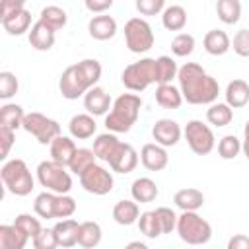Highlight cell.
<instances>
[{
	"label": "cell",
	"mask_w": 249,
	"mask_h": 249,
	"mask_svg": "<svg viewBox=\"0 0 249 249\" xmlns=\"http://www.w3.org/2000/svg\"><path fill=\"white\" fill-rule=\"evenodd\" d=\"M58 89L62 93L64 99H78L82 95H86L89 91V88L86 86V82L82 80L76 64L68 66L62 74H60V80H58Z\"/></svg>",
	"instance_id": "obj_11"
},
{
	"label": "cell",
	"mask_w": 249,
	"mask_h": 249,
	"mask_svg": "<svg viewBox=\"0 0 249 249\" xmlns=\"http://www.w3.org/2000/svg\"><path fill=\"white\" fill-rule=\"evenodd\" d=\"M241 152V140L235 134H226L218 142V154L222 160H235Z\"/></svg>",
	"instance_id": "obj_41"
},
{
	"label": "cell",
	"mask_w": 249,
	"mask_h": 249,
	"mask_svg": "<svg viewBox=\"0 0 249 249\" xmlns=\"http://www.w3.org/2000/svg\"><path fill=\"white\" fill-rule=\"evenodd\" d=\"M233 119V109L228 103H212L206 109V121L214 126H228Z\"/></svg>",
	"instance_id": "obj_36"
},
{
	"label": "cell",
	"mask_w": 249,
	"mask_h": 249,
	"mask_svg": "<svg viewBox=\"0 0 249 249\" xmlns=\"http://www.w3.org/2000/svg\"><path fill=\"white\" fill-rule=\"evenodd\" d=\"M101 237H103V231H101V226L97 222H82L80 224V237H78V245H82L84 249H93L101 243Z\"/></svg>",
	"instance_id": "obj_31"
},
{
	"label": "cell",
	"mask_w": 249,
	"mask_h": 249,
	"mask_svg": "<svg viewBox=\"0 0 249 249\" xmlns=\"http://www.w3.org/2000/svg\"><path fill=\"white\" fill-rule=\"evenodd\" d=\"M156 214H158V220H160V226H161V233H171L175 228H177V214L167 208V206H160L156 208Z\"/></svg>",
	"instance_id": "obj_46"
},
{
	"label": "cell",
	"mask_w": 249,
	"mask_h": 249,
	"mask_svg": "<svg viewBox=\"0 0 249 249\" xmlns=\"http://www.w3.org/2000/svg\"><path fill=\"white\" fill-rule=\"evenodd\" d=\"M14 224H16L29 239H35V237L41 233V230H43L39 218H35V216H31V214H18L16 220H14Z\"/></svg>",
	"instance_id": "obj_42"
},
{
	"label": "cell",
	"mask_w": 249,
	"mask_h": 249,
	"mask_svg": "<svg viewBox=\"0 0 249 249\" xmlns=\"http://www.w3.org/2000/svg\"><path fill=\"white\" fill-rule=\"evenodd\" d=\"M29 25H31V14L25 8L6 19H2V27L10 35H23L25 31H29Z\"/></svg>",
	"instance_id": "obj_32"
},
{
	"label": "cell",
	"mask_w": 249,
	"mask_h": 249,
	"mask_svg": "<svg viewBox=\"0 0 249 249\" xmlns=\"http://www.w3.org/2000/svg\"><path fill=\"white\" fill-rule=\"evenodd\" d=\"M233 53L247 58L249 56V29H239L235 35H233Z\"/></svg>",
	"instance_id": "obj_48"
},
{
	"label": "cell",
	"mask_w": 249,
	"mask_h": 249,
	"mask_svg": "<svg viewBox=\"0 0 249 249\" xmlns=\"http://www.w3.org/2000/svg\"><path fill=\"white\" fill-rule=\"evenodd\" d=\"M124 249H150V247L146 243H142V241H130V243L124 245Z\"/></svg>",
	"instance_id": "obj_54"
},
{
	"label": "cell",
	"mask_w": 249,
	"mask_h": 249,
	"mask_svg": "<svg viewBox=\"0 0 249 249\" xmlns=\"http://www.w3.org/2000/svg\"><path fill=\"white\" fill-rule=\"evenodd\" d=\"M185 140L189 144V148L196 154V156H206L214 150V144H216V138H214V132L208 124H204L202 121H189L185 130Z\"/></svg>",
	"instance_id": "obj_9"
},
{
	"label": "cell",
	"mask_w": 249,
	"mask_h": 249,
	"mask_svg": "<svg viewBox=\"0 0 249 249\" xmlns=\"http://www.w3.org/2000/svg\"><path fill=\"white\" fill-rule=\"evenodd\" d=\"M19 89V82L16 78V74L12 72H0V97L2 99H10L18 93Z\"/></svg>",
	"instance_id": "obj_45"
},
{
	"label": "cell",
	"mask_w": 249,
	"mask_h": 249,
	"mask_svg": "<svg viewBox=\"0 0 249 249\" xmlns=\"http://www.w3.org/2000/svg\"><path fill=\"white\" fill-rule=\"evenodd\" d=\"M53 231L56 235L58 247H74L78 243V237H80V224L72 218L60 220L53 226Z\"/></svg>",
	"instance_id": "obj_18"
},
{
	"label": "cell",
	"mask_w": 249,
	"mask_h": 249,
	"mask_svg": "<svg viewBox=\"0 0 249 249\" xmlns=\"http://www.w3.org/2000/svg\"><path fill=\"white\" fill-rule=\"evenodd\" d=\"M226 249H249V237L243 233H235L228 239V247Z\"/></svg>",
	"instance_id": "obj_53"
},
{
	"label": "cell",
	"mask_w": 249,
	"mask_h": 249,
	"mask_svg": "<svg viewBox=\"0 0 249 249\" xmlns=\"http://www.w3.org/2000/svg\"><path fill=\"white\" fill-rule=\"evenodd\" d=\"M158 185L150 179V177H138L134 179L132 187H130V195H132V200L144 204V202H152L156 200L158 196Z\"/></svg>",
	"instance_id": "obj_26"
},
{
	"label": "cell",
	"mask_w": 249,
	"mask_h": 249,
	"mask_svg": "<svg viewBox=\"0 0 249 249\" xmlns=\"http://www.w3.org/2000/svg\"><path fill=\"white\" fill-rule=\"evenodd\" d=\"M140 161L148 171H161L169 163L167 150L156 142H148L140 150Z\"/></svg>",
	"instance_id": "obj_14"
},
{
	"label": "cell",
	"mask_w": 249,
	"mask_h": 249,
	"mask_svg": "<svg viewBox=\"0 0 249 249\" xmlns=\"http://www.w3.org/2000/svg\"><path fill=\"white\" fill-rule=\"evenodd\" d=\"M121 82L130 91H144L150 84H158L156 58H140L138 62L128 64L121 74Z\"/></svg>",
	"instance_id": "obj_6"
},
{
	"label": "cell",
	"mask_w": 249,
	"mask_h": 249,
	"mask_svg": "<svg viewBox=\"0 0 249 249\" xmlns=\"http://www.w3.org/2000/svg\"><path fill=\"white\" fill-rule=\"evenodd\" d=\"M241 152H243L245 158L249 160V140H243V144H241Z\"/></svg>",
	"instance_id": "obj_55"
},
{
	"label": "cell",
	"mask_w": 249,
	"mask_h": 249,
	"mask_svg": "<svg viewBox=\"0 0 249 249\" xmlns=\"http://www.w3.org/2000/svg\"><path fill=\"white\" fill-rule=\"evenodd\" d=\"M113 175L111 171H107L103 165H91L88 171H84L80 175V185L84 187V191L91 193V195H97V196H103L107 193L113 191Z\"/></svg>",
	"instance_id": "obj_10"
},
{
	"label": "cell",
	"mask_w": 249,
	"mask_h": 249,
	"mask_svg": "<svg viewBox=\"0 0 249 249\" xmlns=\"http://www.w3.org/2000/svg\"><path fill=\"white\" fill-rule=\"evenodd\" d=\"M33 247L35 249H56L58 247V241H56V235L53 231V228H43L41 233L33 239Z\"/></svg>",
	"instance_id": "obj_47"
},
{
	"label": "cell",
	"mask_w": 249,
	"mask_h": 249,
	"mask_svg": "<svg viewBox=\"0 0 249 249\" xmlns=\"http://www.w3.org/2000/svg\"><path fill=\"white\" fill-rule=\"evenodd\" d=\"M124 41L130 53L142 54L154 47V31L142 18H130L124 23Z\"/></svg>",
	"instance_id": "obj_7"
},
{
	"label": "cell",
	"mask_w": 249,
	"mask_h": 249,
	"mask_svg": "<svg viewBox=\"0 0 249 249\" xmlns=\"http://www.w3.org/2000/svg\"><path fill=\"white\" fill-rule=\"evenodd\" d=\"M136 10L142 16H156L165 10L163 0H136Z\"/></svg>",
	"instance_id": "obj_49"
},
{
	"label": "cell",
	"mask_w": 249,
	"mask_h": 249,
	"mask_svg": "<svg viewBox=\"0 0 249 249\" xmlns=\"http://www.w3.org/2000/svg\"><path fill=\"white\" fill-rule=\"evenodd\" d=\"M76 212V200L68 195H56V202H54V218L60 220H68L72 214Z\"/></svg>",
	"instance_id": "obj_44"
},
{
	"label": "cell",
	"mask_w": 249,
	"mask_h": 249,
	"mask_svg": "<svg viewBox=\"0 0 249 249\" xmlns=\"http://www.w3.org/2000/svg\"><path fill=\"white\" fill-rule=\"evenodd\" d=\"M175 230L187 245H204L212 237V226L196 212H183L177 218Z\"/></svg>",
	"instance_id": "obj_4"
},
{
	"label": "cell",
	"mask_w": 249,
	"mask_h": 249,
	"mask_svg": "<svg viewBox=\"0 0 249 249\" xmlns=\"http://www.w3.org/2000/svg\"><path fill=\"white\" fill-rule=\"evenodd\" d=\"M95 160L97 158H95L93 150H89V148H78L76 154H74V158H72V161L68 163V169L80 177L84 171H88L91 165H95Z\"/></svg>",
	"instance_id": "obj_38"
},
{
	"label": "cell",
	"mask_w": 249,
	"mask_h": 249,
	"mask_svg": "<svg viewBox=\"0 0 249 249\" xmlns=\"http://www.w3.org/2000/svg\"><path fill=\"white\" fill-rule=\"evenodd\" d=\"M37 181L41 183V187H45L49 193L54 195H68L72 189L70 173L66 171L64 165L53 160H45L37 165Z\"/></svg>",
	"instance_id": "obj_5"
},
{
	"label": "cell",
	"mask_w": 249,
	"mask_h": 249,
	"mask_svg": "<svg viewBox=\"0 0 249 249\" xmlns=\"http://www.w3.org/2000/svg\"><path fill=\"white\" fill-rule=\"evenodd\" d=\"M54 202H56V195L54 193H41L35 196V202H33V210L39 218H45V220H51L54 218Z\"/></svg>",
	"instance_id": "obj_39"
},
{
	"label": "cell",
	"mask_w": 249,
	"mask_h": 249,
	"mask_svg": "<svg viewBox=\"0 0 249 249\" xmlns=\"http://www.w3.org/2000/svg\"><path fill=\"white\" fill-rule=\"evenodd\" d=\"M202 45H204V51H206L208 54H212V56H222V54H226V53L230 51L231 41H230V37H228L226 31H222V29H210V31L204 35Z\"/></svg>",
	"instance_id": "obj_23"
},
{
	"label": "cell",
	"mask_w": 249,
	"mask_h": 249,
	"mask_svg": "<svg viewBox=\"0 0 249 249\" xmlns=\"http://www.w3.org/2000/svg\"><path fill=\"white\" fill-rule=\"evenodd\" d=\"M21 128L25 132L33 134L39 144H49L51 146L53 140L60 136V124L54 119H51V117H47L43 113H37V111L25 113V119H23V126Z\"/></svg>",
	"instance_id": "obj_8"
},
{
	"label": "cell",
	"mask_w": 249,
	"mask_h": 249,
	"mask_svg": "<svg viewBox=\"0 0 249 249\" xmlns=\"http://www.w3.org/2000/svg\"><path fill=\"white\" fill-rule=\"evenodd\" d=\"M23 8H25L23 0H2V4H0V21L10 18V16H14V14H18Z\"/></svg>",
	"instance_id": "obj_51"
},
{
	"label": "cell",
	"mask_w": 249,
	"mask_h": 249,
	"mask_svg": "<svg viewBox=\"0 0 249 249\" xmlns=\"http://www.w3.org/2000/svg\"><path fill=\"white\" fill-rule=\"evenodd\" d=\"M88 31L97 41H109L117 33V21H115L113 16H107V14L93 16L88 23Z\"/></svg>",
	"instance_id": "obj_16"
},
{
	"label": "cell",
	"mask_w": 249,
	"mask_h": 249,
	"mask_svg": "<svg viewBox=\"0 0 249 249\" xmlns=\"http://www.w3.org/2000/svg\"><path fill=\"white\" fill-rule=\"evenodd\" d=\"M177 62L171 56H158L156 58V78H158V86L161 84H171L173 78H177Z\"/></svg>",
	"instance_id": "obj_37"
},
{
	"label": "cell",
	"mask_w": 249,
	"mask_h": 249,
	"mask_svg": "<svg viewBox=\"0 0 249 249\" xmlns=\"http://www.w3.org/2000/svg\"><path fill=\"white\" fill-rule=\"evenodd\" d=\"M68 130H70V136L72 138H78V140H88L95 134L97 130V123L95 119L89 115V113H80V115H74L68 123Z\"/></svg>",
	"instance_id": "obj_17"
},
{
	"label": "cell",
	"mask_w": 249,
	"mask_h": 249,
	"mask_svg": "<svg viewBox=\"0 0 249 249\" xmlns=\"http://www.w3.org/2000/svg\"><path fill=\"white\" fill-rule=\"evenodd\" d=\"M29 45L35 49V51H49L53 49L54 45V31L45 25L43 21H35L31 25V31H29Z\"/></svg>",
	"instance_id": "obj_20"
},
{
	"label": "cell",
	"mask_w": 249,
	"mask_h": 249,
	"mask_svg": "<svg viewBox=\"0 0 249 249\" xmlns=\"http://www.w3.org/2000/svg\"><path fill=\"white\" fill-rule=\"evenodd\" d=\"M216 14H218L220 21H224L226 25H233L241 18V2L239 0H218Z\"/></svg>",
	"instance_id": "obj_33"
},
{
	"label": "cell",
	"mask_w": 249,
	"mask_h": 249,
	"mask_svg": "<svg viewBox=\"0 0 249 249\" xmlns=\"http://www.w3.org/2000/svg\"><path fill=\"white\" fill-rule=\"evenodd\" d=\"M156 101L163 109H179L183 103L181 89L173 84H161L156 88Z\"/></svg>",
	"instance_id": "obj_27"
},
{
	"label": "cell",
	"mask_w": 249,
	"mask_h": 249,
	"mask_svg": "<svg viewBox=\"0 0 249 249\" xmlns=\"http://www.w3.org/2000/svg\"><path fill=\"white\" fill-rule=\"evenodd\" d=\"M119 144H121V140L113 134V132H105V134H99L95 140H93V154H95V158L97 160H101V161H109L111 160V156L115 154V150L119 148Z\"/></svg>",
	"instance_id": "obj_28"
},
{
	"label": "cell",
	"mask_w": 249,
	"mask_h": 249,
	"mask_svg": "<svg viewBox=\"0 0 249 249\" xmlns=\"http://www.w3.org/2000/svg\"><path fill=\"white\" fill-rule=\"evenodd\" d=\"M140 218V208L136 200H119L113 206V220L121 226H130L134 222H138Z\"/></svg>",
	"instance_id": "obj_25"
},
{
	"label": "cell",
	"mask_w": 249,
	"mask_h": 249,
	"mask_svg": "<svg viewBox=\"0 0 249 249\" xmlns=\"http://www.w3.org/2000/svg\"><path fill=\"white\" fill-rule=\"evenodd\" d=\"M177 80L183 99L191 105H212L218 99L220 86L216 78L196 62H185L177 72Z\"/></svg>",
	"instance_id": "obj_1"
},
{
	"label": "cell",
	"mask_w": 249,
	"mask_h": 249,
	"mask_svg": "<svg viewBox=\"0 0 249 249\" xmlns=\"http://www.w3.org/2000/svg\"><path fill=\"white\" fill-rule=\"evenodd\" d=\"M161 23L167 31H181L187 23V10L179 4L165 6V10L161 14Z\"/></svg>",
	"instance_id": "obj_29"
},
{
	"label": "cell",
	"mask_w": 249,
	"mask_h": 249,
	"mask_svg": "<svg viewBox=\"0 0 249 249\" xmlns=\"http://www.w3.org/2000/svg\"><path fill=\"white\" fill-rule=\"evenodd\" d=\"M181 134H183V130H181L179 123L171 121V119H160L152 126V136H154L156 144H160L163 148L175 146L181 140Z\"/></svg>",
	"instance_id": "obj_12"
},
{
	"label": "cell",
	"mask_w": 249,
	"mask_h": 249,
	"mask_svg": "<svg viewBox=\"0 0 249 249\" xmlns=\"http://www.w3.org/2000/svg\"><path fill=\"white\" fill-rule=\"evenodd\" d=\"M14 140H16V130L8 128V126H0V144H2V160L8 158L12 146H14Z\"/></svg>",
	"instance_id": "obj_50"
},
{
	"label": "cell",
	"mask_w": 249,
	"mask_h": 249,
	"mask_svg": "<svg viewBox=\"0 0 249 249\" xmlns=\"http://www.w3.org/2000/svg\"><path fill=\"white\" fill-rule=\"evenodd\" d=\"M0 177H2V183H4L6 191H10L16 196L29 195L33 191V185H35L27 163L19 158H14V160L6 161L0 169Z\"/></svg>",
	"instance_id": "obj_3"
},
{
	"label": "cell",
	"mask_w": 249,
	"mask_h": 249,
	"mask_svg": "<svg viewBox=\"0 0 249 249\" xmlns=\"http://www.w3.org/2000/svg\"><path fill=\"white\" fill-rule=\"evenodd\" d=\"M76 68H78L82 80L86 82V86L89 89L95 88V84L101 78V64H99V60H95V58H84V60L76 62Z\"/></svg>",
	"instance_id": "obj_34"
},
{
	"label": "cell",
	"mask_w": 249,
	"mask_h": 249,
	"mask_svg": "<svg viewBox=\"0 0 249 249\" xmlns=\"http://www.w3.org/2000/svg\"><path fill=\"white\" fill-rule=\"evenodd\" d=\"M23 119H25V113H23L21 105L4 103L0 107V126H8L12 130H18L23 126Z\"/></svg>",
	"instance_id": "obj_30"
},
{
	"label": "cell",
	"mask_w": 249,
	"mask_h": 249,
	"mask_svg": "<svg viewBox=\"0 0 249 249\" xmlns=\"http://www.w3.org/2000/svg\"><path fill=\"white\" fill-rule=\"evenodd\" d=\"M140 107H142L140 95H136V93H121L113 101V107H111L109 115L105 117L107 130L113 132V134L128 132L132 128V124L136 123L138 115H140Z\"/></svg>",
	"instance_id": "obj_2"
},
{
	"label": "cell",
	"mask_w": 249,
	"mask_h": 249,
	"mask_svg": "<svg viewBox=\"0 0 249 249\" xmlns=\"http://www.w3.org/2000/svg\"><path fill=\"white\" fill-rule=\"evenodd\" d=\"M243 136H245V140H249V121H247L245 126H243Z\"/></svg>",
	"instance_id": "obj_56"
},
{
	"label": "cell",
	"mask_w": 249,
	"mask_h": 249,
	"mask_svg": "<svg viewBox=\"0 0 249 249\" xmlns=\"http://www.w3.org/2000/svg\"><path fill=\"white\" fill-rule=\"evenodd\" d=\"M107 163H109V167L115 173H130L138 165V152L130 144L121 142L119 148L115 150V154L111 156V160Z\"/></svg>",
	"instance_id": "obj_13"
},
{
	"label": "cell",
	"mask_w": 249,
	"mask_h": 249,
	"mask_svg": "<svg viewBox=\"0 0 249 249\" xmlns=\"http://www.w3.org/2000/svg\"><path fill=\"white\" fill-rule=\"evenodd\" d=\"M195 51V37L191 33H177L171 41V53L175 56H189Z\"/></svg>",
	"instance_id": "obj_43"
},
{
	"label": "cell",
	"mask_w": 249,
	"mask_h": 249,
	"mask_svg": "<svg viewBox=\"0 0 249 249\" xmlns=\"http://www.w3.org/2000/svg\"><path fill=\"white\" fill-rule=\"evenodd\" d=\"M226 103L231 109H241L249 103V84L245 80H231L226 86Z\"/></svg>",
	"instance_id": "obj_22"
},
{
	"label": "cell",
	"mask_w": 249,
	"mask_h": 249,
	"mask_svg": "<svg viewBox=\"0 0 249 249\" xmlns=\"http://www.w3.org/2000/svg\"><path fill=\"white\" fill-rule=\"evenodd\" d=\"M138 228H140V233H144L150 239H156L158 235H161V226H160L156 210L142 212L140 218H138Z\"/></svg>",
	"instance_id": "obj_40"
},
{
	"label": "cell",
	"mask_w": 249,
	"mask_h": 249,
	"mask_svg": "<svg viewBox=\"0 0 249 249\" xmlns=\"http://www.w3.org/2000/svg\"><path fill=\"white\" fill-rule=\"evenodd\" d=\"M76 150H78V148H76L74 140H72L70 136H62V134H60V136L54 138L53 144H51V160L56 161V163H60V165H64V167H68V163L72 161Z\"/></svg>",
	"instance_id": "obj_19"
},
{
	"label": "cell",
	"mask_w": 249,
	"mask_h": 249,
	"mask_svg": "<svg viewBox=\"0 0 249 249\" xmlns=\"http://www.w3.org/2000/svg\"><path fill=\"white\" fill-rule=\"evenodd\" d=\"M27 235L16 224H2L0 226V249H25Z\"/></svg>",
	"instance_id": "obj_24"
},
{
	"label": "cell",
	"mask_w": 249,
	"mask_h": 249,
	"mask_svg": "<svg viewBox=\"0 0 249 249\" xmlns=\"http://www.w3.org/2000/svg\"><path fill=\"white\" fill-rule=\"evenodd\" d=\"M84 107L91 117H99V115H105L109 107H113V101H111V95L103 88L95 86L84 95Z\"/></svg>",
	"instance_id": "obj_15"
},
{
	"label": "cell",
	"mask_w": 249,
	"mask_h": 249,
	"mask_svg": "<svg viewBox=\"0 0 249 249\" xmlns=\"http://www.w3.org/2000/svg\"><path fill=\"white\" fill-rule=\"evenodd\" d=\"M39 21H43L45 25H49L53 31H58L66 25L68 16L60 6H45L39 14Z\"/></svg>",
	"instance_id": "obj_35"
},
{
	"label": "cell",
	"mask_w": 249,
	"mask_h": 249,
	"mask_svg": "<svg viewBox=\"0 0 249 249\" xmlns=\"http://www.w3.org/2000/svg\"><path fill=\"white\" fill-rule=\"evenodd\" d=\"M173 202L183 212H196L204 204V195H202V191H198L195 187H187V189H179L175 193Z\"/></svg>",
	"instance_id": "obj_21"
},
{
	"label": "cell",
	"mask_w": 249,
	"mask_h": 249,
	"mask_svg": "<svg viewBox=\"0 0 249 249\" xmlns=\"http://www.w3.org/2000/svg\"><path fill=\"white\" fill-rule=\"evenodd\" d=\"M113 6V0H86V8L93 14H103L105 10H109Z\"/></svg>",
	"instance_id": "obj_52"
}]
</instances>
